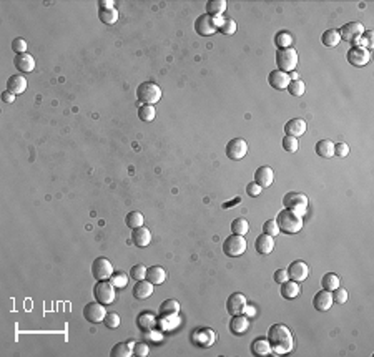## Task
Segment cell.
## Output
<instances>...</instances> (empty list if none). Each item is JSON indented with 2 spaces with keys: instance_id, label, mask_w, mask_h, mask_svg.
I'll return each instance as SVG.
<instances>
[{
  "instance_id": "obj_13",
  "label": "cell",
  "mask_w": 374,
  "mask_h": 357,
  "mask_svg": "<svg viewBox=\"0 0 374 357\" xmlns=\"http://www.w3.org/2000/svg\"><path fill=\"white\" fill-rule=\"evenodd\" d=\"M286 271H288L290 279L296 281V283H303V281L308 279V276H310V266L301 259L293 261V263L290 264V268H288Z\"/></svg>"
},
{
  "instance_id": "obj_42",
  "label": "cell",
  "mask_w": 374,
  "mask_h": 357,
  "mask_svg": "<svg viewBox=\"0 0 374 357\" xmlns=\"http://www.w3.org/2000/svg\"><path fill=\"white\" fill-rule=\"evenodd\" d=\"M110 283L118 289H123L126 284H128V276H126L123 271H113V274L110 276Z\"/></svg>"
},
{
  "instance_id": "obj_48",
  "label": "cell",
  "mask_w": 374,
  "mask_h": 357,
  "mask_svg": "<svg viewBox=\"0 0 374 357\" xmlns=\"http://www.w3.org/2000/svg\"><path fill=\"white\" fill-rule=\"evenodd\" d=\"M263 233L264 235H269V236H278L279 233V228H278V223H276V220H268L266 223L263 225Z\"/></svg>"
},
{
  "instance_id": "obj_14",
  "label": "cell",
  "mask_w": 374,
  "mask_h": 357,
  "mask_svg": "<svg viewBox=\"0 0 374 357\" xmlns=\"http://www.w3.org/2000/svg\"><path fill=\"white\" fill-rule=\"evenodd\" d=\"M218 30L215 27V22H213V17L208 15V13H203L195 20V32L201 37H210Z\"/></svg>"
},
{
  "instance_id": "obj_21",
  "label": "cell",
  "mask_w": 374,
  "mask_h": 357,
  "mask_svg": "<svg viewBox=\"0 0 374 357\" xmlns=\"http://www.w3.org/2000/svg\"><path fill=\"white\" fill-rule=\"evenodd\" d=\"M273 179H274V173L271 166H259V168L254 171V183H258L261 188L271 186Z\"/></svg>"
},
{
  "instance_id": "obj_29",
  "label": "cell",
  "mask_w": 374,
  "mask_h": 357,
  "mask_svg": "<svg viewBox=\"0 0 374 357\" xmlns=\"http://www.w3.org/2000/svg\"><path fill=\"white\" fill-rule=\"evenodd\" d=\"M251 352L254 356H268L271 354V344H269L268 337H258L251 342Z\"/></svg>"
},
{
  "instance_id": "obj_54",
  "label": "cell",
  "mask_w": 374,
  "mask_h": 357,
  "mask_svg": "<svg viewBox=\"0 0 374 357\" xmlns=\"http://www.w3.org/2000/svg\"><path fill=\"white\" fill-rule=\"evenodd\" d=\"M261 191H263V188L259 186L258 183H254V181H251V183L248 184V186H246V193H248L251 198L259 196V194H261Z\"/></svg>"
},
{
  "instance_id": "obj_58",
  "label": "cell",
  "mask_w": 374,
  "mask_h": 357,
  "mask_svg": "<svg viewBox=\"0 0 374 357\" xmlns=\"http://www.w3.org/2000/svg\"><path fill=\"white\" fill-rule=\"evenodd\" d=\"M2 100H3L5 103H12L13 100H15V95L10 93L8 90H5V92H2Z\"/></svg>"
},
{
  "instance_id": "obj_47",
  "label": "cell",
  "mask_w": 374,
  "mask_h": 357,
  "mask_svg": "<svg viewBox=\"0 0 374 357\" xmlns=\"http://www.w3.org/2000/svg\"><path fill=\"white\" fill-rule=\"evenodd\" d=\"M349 299V294H348V289L341 288V286H338V288L333 291V301L338 302V304H344Z\"/></svg>"
},
{
  "instance_id": "obj_22",
  "label": "cell",
  "mask_w": 374,
  "mask_h": 357,
  "mask_svg": "<svg viewBox=\"0 0 374 357\" xmlns=\"http://www.w3.org/2000/svg\"><path fill=\"white\" fill-rule=\"evenodd\" d=\"M306 128H308V125H306V121L303 120V118H293V120H290L285 125V133L288 136L298 138V136L305 135Z\"/></svg>"
},
{
  "instance_id": "obj_5",
  "label": "cell",
  "mask_w": 374,
  "mask_h": 357,
  "mask_svg": "<svg viewBox=\"0 0 374 357\" xmlns=\"http://www.w3.org/2000/svg\"><path fill=\"white\" fill-rule=\"evenodd\" d=\"M276 65H278V70L285 71V73L295 71L296 65H298V52L293 49V47L285 49V50H278L276 52Z\"/></svg>"
},
{
  "instance_id": "obj_8",
  "label": "cell",
  "mask_w": 374,
  "mask_h": 357,
  "mask_svg": "<svg viewBox=\"0 0 374 357\" xmlns=\"http://www.w3.org/2000/svg\"><path fill=\"white\" fill-rule=\"evenodd\" d=\"M364 32L366 30H364L361 22H348L346 25L341 27L339 35H341V40H346L349 44L356 45V42L361 39Z\"/></svg>"
},
{
  "instance_id": "obj_9",
  "label": "cell",
  "mask_w": 374,
  "mask_h": 357,
  "mask_svg": "<svg viewBox=\"0 0 374 357\" xmlns=\"http://www.w3.org/2000/svg\"><path fill=\"white\" fill-rule=\"evenodd\" d=\"M105 316H107L105 304H102V302H98V301L88 302L87 306L83 307V317L87 319L88 322H92V324H98V322H103Z\"/></svg>"
},
{
  "instance_id": "obj_57",
  "label": "cell",
  "mask_w": 374,
  "mask_h": 357,
  "mask_svg": "<svg viewBox=\"0 0 374 357\" xmlns=\"http://www.w3.org/2000/svg\"><path fill=\"white\" fill-rule=\"evenodd\" d=\"M143 337H150L153 342H160L163 339V334H160V332L150 329V331H143Z\"/></svg>"
},
{
  "instance_id": "obj_23",
  "label": "cell",
  "mask_w": 374,
  "mask_h": 357,
  "mask_svg": "<svg viewBox=\"0 0 374 357\" xmlns=\"http://www.w3.org/2000/svg\"><path fill=\"white\" fill-rule=\"evenodd\" d=\"M254 249H256V253L263 254V256H268L271 251L274 249V239L273 236L269 235H259L256 238V241H254Z\"/></svg>"
},
{
  "instance_id": "obj_34",
  "label": "cell",
  "mask_w": 374,
  "mask_h": 357,
  "mask_svg": "<svg viewBox=\"0 0 374 357\" xmlns=\"http://www.w3.org/2000/svg\"><path fill=\"white\" fill-rule=\"evenodd\" d=\"M112 357H130L133 356V344L131 342H118L110 352Z\"/></svg>"
},
{
  "instance_id": "obj_45",
  "label": "cell",
  "mask_w": 374,
  "mask_h": 357,
  "mask_svg": "<svg viewBox=\"0 0 374 357\" xmlns=\"http://www.w3.org/2000/svg\"><path fill=\"white\" fill-rule=\"evenodd\" d=\"M120 322H122V319L117 312H107L105 319H103V324H105L107 327H110V329H117V327L120 326Z\"/></svg>"
},
{
  "instance_id": "obj_49",
  "label": "cell",
  "mask_w": 374,
  "mask_h": 357,
  "mask_svg": "<svg viewBox=\"0 0 374 357\" xmlns=\"http://www.w3.org/2000/svg\"><path fill=\"white\" fill-rule=\"evenodd\" d=\"M220 32L225 33V35H233V33L236 32V22L233 20V18H225L223 23H221V27H220Z\"/></svg>"
},
{
  "instance_id": "obj_6",
  "label": "cell",
  "mask_w": 374,
  "mask_h": 357,
  "mask_svg": "<svg viewBox=\"0 0 374 357\" xmlns=\"http://www.w3.org/2000/svg\"><path fill=\"white\" fill-rule=\"evenodd\" d=\"M93 296H95V301L102 302V304H112L115 302V286H113L110 281H97L95 288H93Z\"/></svg>"
},
{
  "instance_id": "obj_1",
  "label": "cell",
  "mask_w": 374,
  "mask_h": 357,
  "mask_svg": "<svg viewBox=\"0 0 374 357\" xmlns=\"http://www.w3.org/2000/svg\"><path fill=\"white\" fill-rule=\"evenodd\" d=\"M268 341L271 344V354L285 356L295 349V337L285 324H273L269 327Z\"/></svg>"
},
{
  "instance_id": "obj_19",
  "label": "cell",
  "mask_w": 374,
  "mask_h": 357,
  "mask_svg": "<svg viewBox=\"0 0 374 357\" xmlns=\"http://www.w3.org/2000/svg\"><path fill=\"white\" fill-rule=\"evenodd\" d=\"M13 65H15V68L20 71V73H32L35 68V60L30 54H18L15 55Z\"/></svg>"
},
{
  "instance_id": "obj_61",
  "label": "cell",
  "mask_w": 374,
  "mask_h": 357,
  "mask_svg": "<svg viewBox=\"0 0 374 357\" xmlns=\"http://www.w3.org/2000/svg\"><path fill=\"white\" fill-rule=\"evenodd\" d=\"M290 78H291V80H300V77H298V73H296V70H295V71H291Z\"/></svg>"
},
{
  "instance_id": "obj_18",
  "label": "cell",
  "mask_w": 374,
  "mask_h": 357,
  "mask_svg": "<svg viewBox=\"0 0 374 357\" xmlns=\"http://www.w3.org/2000/svg\"><path fill=\"white\" fill-rule=\"evenodd\" d=\"M333 293L331 291H326V289H323V291L316 293V296L313 299V306L316 311L319 312H326L329 311L331 306H333Z\"/></svg>"
},
{
  "instance_id": "obj_51",
  "label": "cell",
  "mask_w": 374,
  "mask_h": 357,
  "mask_svg": "<svg viewBox=\"0 0 374 357\" xmlns=\"http://www.w3.org/2000/svg\"><path fill=\"white\" fill-rule=\"evenodd\" d=\"M27 49H28V45L23 39H15L12 42V50L15 52L17 55L18 54H27Z\"/></svg>"
},
{
  "instance_id": "obj_41",
  "label": "cell",
  "mask_w": 374,
  "mask_h": 357,
  "mask_svg": "<svg viewBox=\"0 0 374 357\" xmlns=\"http://www.w3.org/2000/svg\"><path fill=\"white\" fill-rule=\"evenodd\" d=\"M155 115H157V112H155L153 105H141V107L138 108V118L145 123L153 121Z\"/></svg>"
},
{
  "instance_id": "obj_33",
  "label": "cell",
  "mask_w": 374,
  "mask_h": 357,
  "mask_svg": "<svg viewBox=\"0 0 374 357\" xmlns=\"http://www.w3.org/2000/svg\"><path fill=\"white\" fill-rule=\"evenodd\" d=\"M316 153L321 158H333L334 156V143L331 140H319L316 143Z\"/></svg>"
},
{
  "instance_id": "obj_38",
  "label": "cell",
  "mask_w": 374,
  "mask_h": 357,
  "mask_svg": "<svg viewBox=\"0 0 374 357\" xmlns=\"http://www.w3.org/2000/svg\"><path fill=\"white\" fill-rule=\"evenodd\" d=\"M143 221H145V218L140 211H131L126 214V218H125L126 226L131 228V230H136V228L143 226Z\"/></svg>"
},
{
  "instance_id": "obj_35",
  "label": "cell",
  "mask_w": 374,
  "mask_h": 357,
  "mask_svg": "<svg viewBox=\"0 0 374 357\" xmlns=\"http://www.w3.org/2000/svg\"><path fill=\"white\" fill-rule=\"evenodd\" d=\"M321 42H323L324 47H338L339 42H341L339 30H336V28H329V30H326L323 33V37H321Z\"/></svg>"
},
{
  "instance_id": "obj_27",
  "label": "cell",
  "mask_w": 374,
  "mask_h": 357,
  "mask_svg": "<svg viewBox=\"0 0 374 357\" xmlns=\"http://www.w3.org/2000/svg\"><path fill=\"white\" fill-rule=\"evenodd\" d=\"M146 279L153 286L163 284L165 279H167V273H165L162 266H151V268L146 269Z\"/></svg>"
},
{
  "instance_id": "obj_59",
  "label": "cell",
  "mask_w": 374,
  "mask_h": 357,
  "mask_svg": "<svg viewBox=\"0 0 374 357\" xmlns=\"http://www.w3.org/2000/svg\"><path fill=\"white\" fill-rule=\"evenodd\" d=\"M243 314H245L246 317H253L254 314H256V309H254L253 306H248V304H246V306H245V311H243Z\"/></svg>"
},
{
  "instance_id": "obj_50",
  "label": "cell",
  "mask_w": 374,
  "mask_h": 357,
  "mask_svg": "<svg viewBox=\"0 0 374 357\" xmlns=\"http://www.w3.org/2000/svg\"><path fill=\"white\" fill-rule=\"evenodd\" d=\"M130 276L133 278L135 281H141V279H146V268L143 264H135L133 268L130 269Z\"/></svg>"
},
{
  "instance_id": "obj_32",
  "label": "cell",
  "mask_w": 374,
  "mask_h": 357,
  "mask_svg": "<svg viewBox=\"0 0 374 357\" xmlns=\"http://www.w3.org/2000/svg\"><path fill=\"white\" fill-rule=\"evenodd\" d=\"M226 7H228L226 0H210L206 3V13L211 17H221L226 10Z\"/></svg>"
},
{
  "instance_id": "obj_12",
  "label": "cell",
  "mask_w": 374,
  "mask_h": 357,
  "mask_svg": "<svg viewBox=\"0 0 374 357\" xmlns=\"http://www.w3.org/2000/svg\"><path fill=\"white\" fill-rule=\"evenodd\" d=\"M92 274L97 281H105L110 279V276L113 274V266L107 258H97L92 264Z\"/></svg>"
},
{
  "instance_id": "obj_4",
  "label": "cell",
  "mask_w": 374,
  "mask_h": 357,
  "mask_svg": "<svg viewBox=\"0 0 374 357\" xmlns=\"http://www.w3.org/2000/svg\"><path fill=\"white\" fill-rule=\"evenodd\" d=\"M283 204L286 206V209H291L295 214L303 218L308 213V204H310V201H308V196L305 193L290 191L283 198Z\"/></svg>"
},
{
  "instance_id": "obj_28",
  "label": "cell",
  "mask_w": 374,
  "mask_h": 357,
  "mask_svg": "<svg viewBox=\"0 0 374 357\" xmlns=\"http://www.w3.org/2000/svg\"><path fill=\"white\" fill-rule=\"evenodd\" d=\"M136 324H138L141 331L155 329V326H157V317H155L150 311H143L138 314V317H136Z\"/></svg>"
},
{
  "instance_id": "obj_15",
  "label": "cell",
  "mask_w": 374,
  "mask_h": 357,
  "mask_svg": "<svg viewBox=\"0 0 374 357\" xmlns=\"http://www.w3.org/2000/svg\"><path fill=\"white\" fill-rule=\"evenodd\" d=\"M191 339H193V342H195L196 346L210 347V346L215 344L216 332H213L211 329H208V327H200V329H196L195 332H193Z\"/></svg>"
},
{
  "instance_id": "obj_43",
  "label": "cell",
  "mask_w": 374,
  "mask_h": 357,
  "mask_svg": "<svg viewBox=\"0 0 374 357\" xmlns=\"http://www.w3.org/2000/svg\"><path fill=\"white\" fill-rule=\"evenodd\" d=\"M286 90L293 95V97H303L306 92V87H305V82H301V80H291Z\"/></svg>"
},
{
  "instance_id": "obj_55",
  "label": "cell",
  "mask_w": 374,
  "mask_h": 357,
  "mask_svg": "<svg viewBox=\"0 0 374 357\" xmlns=\"http://www.w3.org/2000/svg\"><path fill=\"white\" fill-rule=\"evenodd\" d=\"M160 324L165 326V329H173V327H177L175 324H178V316L162 317V321H160Z\"/></svg>"
},
{
  "instance_id": "obj_26",
  "label": "cell",
  "mask_w": 374,
  "mask_h": 357,
  "mask_svg": "<svg viewBox=\"0 0 374 357\" xmlns=\"http://www.w3.org/2000/svg\"><path fill=\"white\" fill-rule=\"evenodd\" d=\"M7 90L13 95H20L27 90V80L23 75L15 73L7 80Z\"/></svg>"
},
{
  "instance_id": "obj_52",
  "label": "cell",
  "mask_w": 374,
  "mask_h": 357,
  "mask_svg": "<svg viewBox=\"0 0 374 357\" xmlns=\"http://www.w3.org/2000/svg\"><path fill=\"white\" fill-rule=\"evenodd\" d=\"M150 352V347L148 344H145V342H136L133 344V354L138 356V357H146Z\"/></svg>"
},
{
  "instance_id": "obj_39",
  "label": "cell",
  "mask_w": 374,
  "mask_h": 357,
  "mask_svg": "<svg viewBox=\"0 0 374 357\" xmlns=\"http://www.w3.org/2000/svg\"><path fill=\"white\" fill-rule=\"evenodd\" d=\"M249 231V223L245 220V218H236L231 223V233L233 235H240V236H245L246 233Z\"/></svg>"
},
{
  "instance_id": "obj_7",
  "label": "cell",
  "mask_w": 374,
  "mask_h": 357,
  "mask_svg": "<svg viewBox=\"0 0 374 357\" xmlns=\"http://www.w3.org/2000/svg\"><path fill=\"white\" fill-rule=\"evenodd\" d=\"M246 239L245 236L240 235H231L225 239L223 242V253L230 258H238L246 251Z\"/></svg>"
},
{
  "instance_id": "obj_11",
  "label": "cell",
  "mask_w": 374,
  "mask_h": 357,
  "mask_svg": "<svg viewBox=\"0 0 374 357\" xmlns=\"http://www.w3.org/2000/svg\"><path fill=\"white\" fill-rule=\"evenodd\" d=\"M246 153H248V143L243 138H233L226 145V156L230 160L240 161L241 158H245Z\"/></svg>"
},
{
  "instance_id": "obj_46",
  "label": "cell",
  "mask_w": 374,
  "mask_h": 357,
  "mask_svg": "<svg viewBox=\"0 0 374 357\" xmlns=\"http://www.w3.org/2000/svg\"><path fill=\"white\" fill-rule=\"evenodd\" d=\"M356 45L364 47V49L371 50L373 47H374V33H373V32H364L361 39H359V40L356 42Z\"/></svg>"
},
{
  "instance_id": "obj_17",
  "label": "cell",
  "mask_w": 374,
  "mask_h": 357,
  "mask_svg": "<svg viewBox=\"0 0 374 357\" xmlns=\"http://www.w3.org/2000/svg\"><path fill=\"white\" fill-rule=\"evenodd\" d=\"M290 82H291L290 73H285V71L281 70H273L271 73L268 75V83L271 85L274 90H286Z\"/></svg>"
},
{
  "instance_id": "obj_24",
  "label": "cell",
  "mask_w": 374,
  "mask_h": 357,
  "mask_svg": "<svg viewBox=\"0 0 374 357\" xmlns=\"http://www.w3.org/2000/svg\"><path fill=\"white\" fill-rule=\"evenodd\" d=\"M131 241H133V244L136 247H146L151 242L150 230L145 226L136 228V230H133V233H131Z\"/></svg>"
},
{
  "instance_id": "obj_2",
  "label": "cell",
  "mask_w": 374,
  "mask_h": 357,
  "mask_svg": "<svg viewBox=\"0 0 374 357\" xmlns=\"http://www.w3.org/2000/svg\"><path fill=\"white\" fill-rule=\"evenodd\" d=\"M276 223H278L279 231L285 233V235H296V233H300L303 230V225H305L301 216H298L291 209H286V208L278 213Z\"/></svg>"
},
{
  "instance_id": "obj_10",
  "label": "cell",
  "mask_w": 374,
  "mask_h": 357,
  "mask_svg": "<svg viewBox=\"0 0 374 357\" xmlns=\"http://www.w3.org/2000/svg\"><path fill=\"white\" fill-rule=\"evenodd\" d=\"M346 59L353 66H364L371 60V50L364 49V47H359V45H353L351 49L348 50Z\"/></svg>"
},
{
  "instance_id": "obj_60",
  "label": "cell",
  "mask_w": 374,
  "mask_h": 357,
  "mask_svg": "<svg viewBox=\"0 0 374 357\" xmlns=\"http://www.w3.org/2000/svg\"><path fill=\"white\" fill-rule=\"evenodd\" d=\"M98 5H100V8H113V2L112 0H102Z\"/></svg>"
},
{
  "instance_id": "obj_36",
  "label": "cell",
  "mask_w": 374,
  "mask_h": 357,
  "mask_svg": "<svg viewBox=\"0 0 374 357\" xmlns=\"http://www.w3.org/2000/svg\"><path fill=\"white\" fill-rule=\"evenodd\" d=\"M274 44H276L278 50H285V49H290L293 45V35L290 32L286 30H281L276 33V37H274Z\"/></svg>"
},
{
  "instance_id": "obj_3",
  "label": "cell",
  "mask_w": 374,
  "mask_h": 357,
  "mask_svg": "<svg viewBox=\"0 0 374 357\" xmlns=\"http://www.w3.org/2000/svg\"><path fill=\"white\" fill-rule=\"evenodd\" d=\"M136 98L143 105H155L162 100V87L153 82H143L136 88Z\"/></svg>"
},
{
  "instance_id": "obj_25",
  "label": "cell",
  "mask_w": 374,
  "mask_h": 357,
  "mask_svg": "<svg viewBox=\"0 0 374 357\" xmlns=\"http://www.w3.org/2000/svg\"><path fill=\"white\" fill-rule=\"evenodd\" d=\"M151 294H153V284L150 283L148 279H141V281H136L135 286H133V296L135 299H148Z\"/></svg>"
},
{
  "instance_id": "obj_20",
  "label": "cell",
  "mask_w": 374,
  "mask_h": 357,
  "mask_svg": "<svg viewBox=\"0 0 374 357\" xmlns=\"http://www.w3.org/2000/svg\"><path fill=\"white\" fill-rule=\"evenodd\" d=\"M248 329H249V321L245 314H236V316L231 317L230 331L233 332L235 336H243L248 332Z\"/></svg>"
},
{
  "instance_id": "obj_30",
  "label": "cell",
  "mask_w": 374,
  "mask_h": 357,
  "mask_svg": "<svg viewBox=\"0 0 374 357\" xmlns=\"http://www.w3.org/2000/svg\"><path fill=\"white\" fill-rule=\"evenodd\" d=\"M279 286H281V296L285 299H295V298L300 296V293H301V288H300V284H298L296 281L288 279L286 283H283Z\"/></svg>"
},
{
  "instance_id": "obj_31",
  "label": "cell",
  "mask_w": 374,
  "mask_h": 357,
  "mask_svg": "<svg viewBox=\"0 0 374 357\" xmlns=\"http://www.w3.org/2000/svg\"><path fill=\"white\" fill-rule=\"evenodd\" d=\"M180 314V302L177 299H167L160 306V316L168 317V316H178Z\"/></svg>"
},
{
  "instance_id": "obj_37",
  "label": "cell",
  "mask_w": 374,
  "mask_h": 357,
  "mask_svg": "<svg viewBox=\"0 0 374 357\" xmlns=\"http://www.w3.org/2000/svg\"><path fill=\"white\" fill-rule=\"evenodd\" d=\"M98 18L105 23V25H113L118 20V10L115 7L113 8H100L98 10Z\"/></svg>"
},
{
  "instance_id": "obj_44",
  "label": "cell",
  "mask_w": 374,
  "mask_h": 357,
  "mask_svg": "<svg viewBox=\"0 0 374 357\" xmlns=\"http://www.w3.org/2000/svg\"><path fill=\"white\" fill-rule=\"evenodd\" d=\"M283 150L288 151V153H296L298 151V146H300V143H298V138L295 136H285L283 138Z\"/></svg>"
},
{
  "instance_id": "obj_56",
  "label": "cell",
  "mask_w": 374,
  "mask_h": 357,
  "mask_svg": "<svg viewBox=\"0 0 374 357\" xmlns=\"http://www.w3.org/2000/svg\"><path fill=\"white\" fill-rule=\"evenodd\" d=\"M288 279H290V276H288V271H285V269H278L276 273H274V283L283 284V283H286Z\"/></svg>"
},
{
  "instance_id": "obj_16",
  "label": "cell",
  "mask_w": 374,
  "mask_h": 357,
  "mask_svg": "<svg viewBox=\"0 0 374 357\" xmlns=\"http://www.w3.org/2000/svg\"><path fill=\"white\" fill-rule=\"evenodd\" d=\"M246 304H248V302H246L245 294L233 293L228 298V301H226V311H228V314H231V316H236V314H243Z\"/></svg>"
},
{
  "instance_id": "obj_53",
  "label": "cell",
  "mask_w": 374,
  "mask_h": 357,
  "mask_svg": "<svg viewBox=\"0 0 374 357\" xmlns=\"http://www.w3.org/2000/svg\"><path fill=\"white\" fill-rule=\"evenodd\" d=\"M334 155L339 156V158H344V156L349 155V146L346 143H336L334 145Z\"/></svg>"
},
{
  "instance_id": "obj_40",
  "label": "cell",
  "mask_w": 374,
  "mask_h": 357,
  "mask_svg": "<svg viewBox=\"0 0 374 357\" xmlns=\"http://www.w3.org/2000/svg\"><path fill=\"white\" fill-rule=\"evenodd\" d=\"M321 286H323V289H326V291L333 293L339 286V278L334 273H326L323 276V279H321Z\"/></svg>"
}]
</instances>
